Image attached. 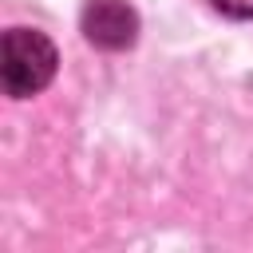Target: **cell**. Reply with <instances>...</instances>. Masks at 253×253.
Wrapping results in <instances>:
<instances>
[{
	"label": "cell",
	"instance_id": "cell-3",
	"mask_svg": "<svg viewBox=\"0 0 253 253\" xmlns=\"http://www.w3.org/2000/svg\"><path fill=\"white\" fill-rule=\"evenodd\" d=\"M213 8H221L233 20H249L253 16V0H213Z\"/></svg>",
	"mask_w": 253,
	"mask_h": 253
},
{
	"label": "cell",
	"instance_id": "cell-1",
	"mask_svg": "<svg viewBox=\"0 0 253 253\" xmlns=\"http://www.w3.org/2000/svg\"><path fill=\"white\" fill-rule=\"evenodd\" d=\"M55 43L43 32L32 28H12L4 32V91L12 99H28L43 91L55 75Z\"/></svg>",
	"mask_w": 253,
	"mask_h": 253
},
{
	"label": "cell",
	"instance_id": "cell-2",
	"mask_svg": "<svg viewBox=\"0 0 253 253\" xmlns=\"http://www.w3.org/2000/svg\"><path fill=\"white\" fill-rule=\"evenodd\" d=\"M134 32H138V16L130 12L126 0H87L83 4V36L95 47H107V51L130 47Z\"/></svg>",
	"mask_w": 253,
	"mask_h": 253
}]
</instances>
